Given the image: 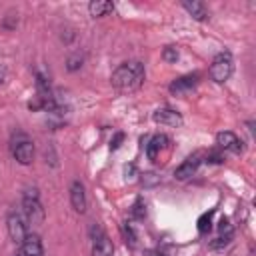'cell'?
<instances>
[{"instance_id": "cell-1", "label": "cell", "mask_w": 256, "mask_h": 256, "mask_svg": "<svg viewBox=\"0 0 256 256\" xmlns=\"http://www.w3.org/2000/svg\"><path fill=\"white\" fill-rule=\"evenodd\" d=\"M112 86L118 92H134L142 86L144 82V64L138 60H130L120 64L114 72H112Z\"/></svg>"}, {"instance_id": "cell-2", "label": "cell", "mask_w": 256, "mask_h": 256, "mask_svg": "<svg viewBox=\"0 0 256 256\" xmlns=\"http://www.w3.org/2000/svg\"><path fill=\"white\" fill-rule=\"evenodd\" d=\"M22 212L28 224H42L44 222V208L40 204V194L36 188H28L22 196Z\"/></svg>"}, {"instance_id": "cell-3", "label": "cell", "mask_w": 256, "mask_h": 256, "mask_svg": "<svg viewBox=\"0 0 256 256\" xmlns=\"http://www.w3.org/2000/svg\"><path fill=\"white\" fill-rule=\"evenodd\" d=\"M234 72V60L230 56V52H220L214 56L212 64H210V78L216 84H224Z\"/></svg>"}, {"instance_id": "cell-4", "label": "cell", "mask_w": 256, "mask_h": 256, "mask_svg": "<svg viewBox=\"0 0 256 256\" xmlns=\"http://www.w3.org/2000/svg\"><path fill=\"white\" fill-rule=\"evenodd\" d=\"M6 228H8V236L16 244H20L28 234V220H26L24 212L22 210H10L6 216Z\"/></svg>"}, {"instance_id": "cell-5", "label": "cell", "mask_w": 256, "mask_h": 256, "mask_svg": "<svg viewBox=\"0 0 256 256\" xmlns=\"http://www.w3.org/2000/svg\"><path fill=\"white\" fill-rule=\"evenodd\" d=\"M90 238H92V256H114L112 240L102 230V226L94 224L90 228Z\"/></svg>"}, {"instance_id": "cell-6", "label": "cell", "mask_w": 256, "mask_h": 256, "mask_svg": "<svg viewBox=\"0 0 256 256\" xmlns=\"http://www.w3.org/2000/svg\"><path fill=\"white\" fill-rule=\"evenodd\" d=\"M12 156L16 158V162H20V164H24V166L32 164V160H34V142H32L28 136L20 134V136L12 142Z\"/></svg>"}, {"instance_id": "cell-7", "label": "cell", "mask_w": 256, "mask_h": 256, "mask_svg": "<svg viewBox=\"0 0 256 256\" xmlns=\"http://www.w3.org/2000/svg\"><path fill=\"white\" fill-rule=\"evenodd\" d=\"M14 256H44L42 240L38 234H26V238L20 242V250Z\"/></svg>"}, {"instance_id": "cell-8", "label": "cell", "mask_w": 256, "mask_h": 256, "mask_svg": "<svg viewBox=\"0 0 256 256\" xmlns=\"http://www.w3.org/2000/svg\"><path fill=\"white\" fill-rule=\"evenodd\" d=\"M168 148H170L168 136L156 134V136L150 140V144L146 146V154H148V158H150L152 162H160V160L164 158V152H166Z\"/></svg>"}, {"instance_id": "cell-9", "label": "cell", "mask_w": 256, "mask_h": 256, "mask_svg": "<svg viewBox=\"0 0 256 256\" xmlns=\"http://www.w3.org/2000/svg\"><path fill=\"white\" fill-rule=\"evenodd\" d=\"M152 118H154L156 124L170 126V128H178V126H182V122H184L182 116H180L176 110H172V108H158Z\"/></svg>"}, {"instance_id": "cell-10", "label": "cell", "mask_w": 256, "mask_h": 256, "mask_svg": "<svg viewBox=\"0 0 256 256\" xmlns=\"http://www.w3.org/2000/svg\"><path fill=\"white\" fill-rule=\"evenodd\" d=\"M70 204H72L74 212H78V214L86 212V192H84V184L80 180H74L70 184Z\"/></svg>"}, {"instance_id": "cell-11", "label": "cell", "mask_w": 256, "mask_h": 256, "mask_svg": "<svg viewBox=\"0 0 256 256\" xmlns=\"http://www.w3.org/2000/svg\"><path fill=\"white\" fill-rule=\"evenodd\" d=\"M216 144H218L222 150H228V152H234V154L242 152V142H240V138H238L234 132H228V130L216 134Z\"/></svg>"}, {"instance_id": "cell-12", "label": "cell", "mask_w": 256, "mask_h": 256, "mask_svg": "<svg viewBox=\"0 0 256 256\" xmlns=\"http://www.w3.org/2000/svg\"><path fill=\"white\" fill-rule=\"evenodd\" d=\"M198 166H200V156L198 154H194V156H188L178 168H176V172H174V176L178 178V180H186V178H190L192 174H196V170H198Z\"/></svg>"}, {"instance_id": "cell-13", "label": "cell", "mask_w": 256, "mask_h": 256, "mask_svg": "<svg viewBox=\"0 0 256 256\" xmlns=\"http://www.w3.org/2000/svg\"><path fill=\"white\" fill-rule=\"evenodd\" d=\"M196 84H198V74H186V76L176 78V80L170 84L168 90H170L172 94H184V92L192 90Z\"/></svg>"}, {"instance_id": "cell-14", "label": "cell", "mask_w": 256, "mask_h": 256, "mask_svg": "<svg viewBox=\"0 0 256 256\" xmlns=\"http://www.w3.org/2000/svg\"><path fill=\"white\" fill-rule=\"evenodd\" d=\"M182 8H184L192 18H196V20H206V18H208V10H206V6H204L202 2H198V0L182 2Z\"/></svg>"}, {"instance_id": "cell-15", "label": "cell", "mask_w": 256, "mask_h": 256, "mask_svg": "<svg viewBox=\"0 0 256 256\" xmlns=\"http://www.w3.org/2000/svg\"><path fill=\"white\" fill-rule=\"evenodd\" d=\"M88 10L94 18H100V16H106L108 12L114 10V4L112 2H104V0H94L88 4Z\"/></svg>"}, {"instance_id": "cell-16", "label": "cell", "mask_w": 256, "mask_h": 256, "mask_svg": "<svg viewBox=\"0 0 256 256\" xmlns=\"http://www.w3.org/2000/svg\"><path fill=\"white\" fill-rule=\"evenodd\" d=\"M212 216H214V210L204 212V214L198 218V232H200V234H206V232L212 228Z\"/></svg>"}, {"instance_id": "cell-17", "label": "cell", "mask_w": 256, "mask_h": 256, "mask_svg": "<svg viewBox=\"0 0 256 256\" xmlns=\"http://www.w3.org/2000/svg\"><path fill=\"white\" fill-rule=\"evenodd\" d=\"M82 62H84V56H82L80 52H74V54L68 56V60H66V68H68L70 72H76V70H80Z\"/></svg>"}, {"instance_id": "cell-18", "label": "cell", "mask_w": 256, "mask_h": 256, "mask_svg": "<svg viewBox=\"0 0 256 256\" xmlns=\"http://www.w3.org/2000/svg\"><path fill=\"white\" fill-rule=\"evenodd\" d=\"M130 214H132V218H136V220H142V218L146 216V204H144V202L138 198V200L134 202V206H132Z\"/></svg>"}, {"instance_id": "cell-19", "label": "cell", "mask_w": 256, "mask_h": 256, "mask_svg": "<svg viewBox=\"0 0 256 256\" xmlns=\"http://www.w3.org/2000/svg\"><path fill=\"white\" fill-rule=\"evenodd\" d=\"M162 58L166 62H176L178 60V48L176 46H166L164 52H162Z\"/></svg>"}, {"instance_id": "cell-20", "label": "cell", "mask_w": 256, "mask_h": 256, "mask_svg": "<svg viewBox=\"0 0 256 256\" xmlns=\"http://www.w3.org/2000/svg\"><path fill=\"white\" fill-rule=\"evenodd\" d=\"M122 230H124V238H126V242H130V244H134L136 242V234H134V230H132V226L126 222L124 226H122Z\"/></svg>"}, {"instance_id": "cell-21", "label": "cell", "mask_w": 256, "mask_h": 256, "mask_svg": "<svg viewBox=\"0 0 256 256\" xmlns=\"http://www.w3.org/2000/svg\"><path fill=\"white\" fill-rule=\"evenodd\" d=\"M122 140H124V134H122V132H118V134L110 140V148H112V150H116V148L120 146V142H122Z\"/></svg>"}, {"instance_id": "cell-22", "label": "cell", "mask_w": 256, "mask_h": 256, "mask_svg": "<svg viewBox=\"0 0 256 256\" xmlns=\"http://www.w3.org/2000/svg\"><path fill=\"white\" fill-rule=\"evenodd\" d=\"M16 24H18V18H16V16H12V18H6V20H4V28H14Z\"/></svg>"}]
</instances>
